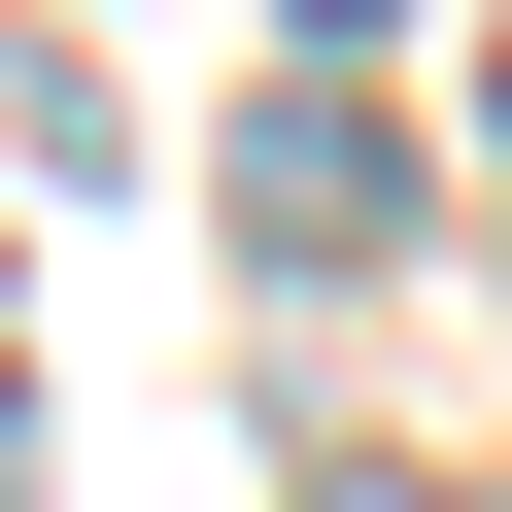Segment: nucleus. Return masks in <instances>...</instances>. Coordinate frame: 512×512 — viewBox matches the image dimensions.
Returning a JSON list of instances; mask_svg holds the SVG:
<instances>
[{"label": "nucleus", "mask_w": 512, "mask_h": 512, "mask_svg": "<svg viewBox=\"0 0 512 512\" xmlns=\"http://www.w3.org/2000/svg\"><path fill=\"white\" fill-rule=\"evenodd\" d=\"M239 239H274V274H376V239H410V137L342 69H274V103H239Z\"/></svg>", "instance_id": "f257e3e1"}, {"label": "nucleus", "mask_w": 512, "mask_h": 512, "mask_svg": "<svg viewBox=\"0 0 512 512\" xmlns=\"http://www.w3.org/2000/svg\"><path fill=\"white\" fill-rule=\"evenodd\" d=\"M274 35H308V69H342V35H410V0H274Z\"/></svg>", "instance_id": "f03ea898"}]
</instances>
